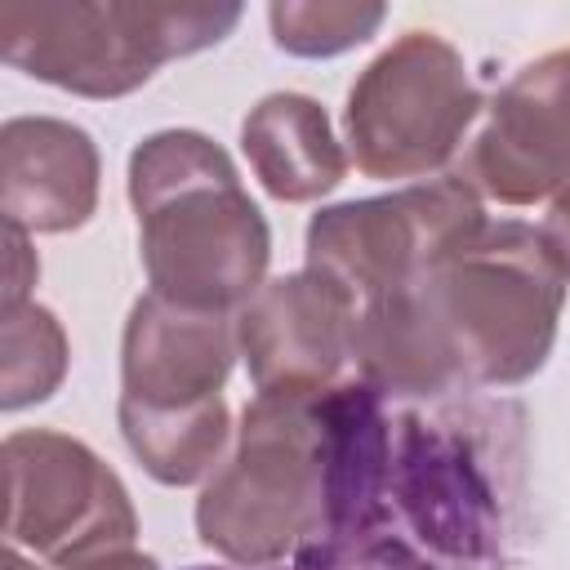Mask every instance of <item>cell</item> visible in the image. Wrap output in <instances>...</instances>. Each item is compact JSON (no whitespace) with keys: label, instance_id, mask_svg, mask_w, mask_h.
Returning a JSON list of instances; mask_svg holds the SVG:
<instances>
[{"label":"cell","instance_id":"6da1fadb","mask_svg":"<svg viewBox=\"0 0 570 570\" xmlns=\"http://www.w3.org/2000/svg\"><path fill=\"white\" fill-rule=\"evenodd\" d=\"M387 463L392 423L370 383L258 392L196 499V539L240 570L365 539L392 517Z\"/></svg>","mask_w":570,"mask_h":570},{"label":"cell","instance_id":"7a4b0ae2","mask_svg":"<svg viewBox=\"0 0 570 570\" xmlns=\"http://www.w3.org/2000/svg\"><path fill=\"white\" fill-rule=\"evenodd\" d=\"M561 307L566 272L543 232L485 218L423 276L356 312L352 361L379 396L517 387L552 356Z\"/></svg>","mask_w":570,"mask_h":570},{"label":"cell","instance_id":"3957f363","mask_svg":"<svg viewBox=\"0 0 570 570\" xmlns=\"http://www.w3.org/2000/svg\"><path fill=\"white\" fill-rule=\"evenodd\" d=\"M129 205L151 294L227 316L267 285V218L209 134H147L129 156Z\"/></svg>","mask_w":570,"mask_h":570},{"label":"cell","instance_id":"277c9868","mask_svg":"<svg viewBox=\"0 0 570 570\" xmlns=\"http://www.w3.org/2000/svg\"><path fill=\"white\" fill-rule=\"evenodd\" d=\"M240 22V4H4V62L80 98H125L165 62L218 45Z\"/></svg>","mask_w":570,"mask_h":570},{"label":"cell","instance_id":"5b68a950","mask_svg":"<svg viewBox=\"0 0 570 570\" xmlns=\"http://www.w3.org/2000/svg\"><path fill=\"white\" fill-rule=\"evenodd\" d=\"M476 111L481 89L463 53L436 31H405L347 94V151L365 178H428L454 160Z\"/></svg>","mask_w":570,"mask_h":570},{"label":"cell","instance_id":"8992f818","mask_svg":"<svg viewBox=\"0 0 570 570\" xmlns=\"http://www.w3.org/2000/svg\"><path fill=\"white\" fill-rule=\"evenodd\" d=\"M485 223L481 196L459 178H432L392 196L343 200L307 223V272L365 303L410 285Z\"/></svg>","mask_w":570,"mask_h":570},{"label":"cell","instance_id":"52a82bcc","mask_svg":"<svg viewBox=\"0 0 570 570\" xmlns=\"http://www.w3.org/2000/svg\"><path fill=\"white\" fill-rule=\"evenodd\" d=\"M387 508L454 570H499L508 508L490 445L459 419L401 414L387 463Z\"/></svg>","mask_w":570,"mask_h":570},{"label":"cell","instance_id":"ba28073f","mask_svg":"<svg viewBox=\"0 0 570 570\" xmlns=\"http://www.w3.org/2000/svg\"><path fill=\"white\" fill-rule=\"evenodd\" d=\"M4 476L9 543L31 548L58 570L111 548H134L138 512L129 503V490L85 441L53 428L9 432Z\"/></svg>","mask_w":570,"mask_h":570},{"label":"cell","instance_id":"9c48e42d","mask_svg":"<svg viewBox=\"0 0 570 570\" xmlns=\"http://www.w3.org/2000/svg\"><path fill=\"white\" fill-rule=\"evenodd\" d=\"M459 178L499 205H548L570 183V49L525 62L490 102Z\"/></svg>","mask_w":570,"mask_h":570},{"label":"cell","instance_id":"30bf717a","mask_svg":"<svg viewBox=\"0 0 570 570\" xmlns=\"http://www.w3.org/2000/svg\"><path fill=\"white\" fill-rule=\"evenodd\" d=\"M356 343V307L316 272L267 281L236 312V347L258 392H325Z\"/></svg>","mask_w":570,"mask_h":570},{"label":"cell","instance_id":"8fae6325","mask_svg":"<svg viewBox=\"0 0 570 570\" xmlns=\"http://www.w3.org/2000/svg\"><path fill=\"white\" fill-rule=\"evenodd\" d=\"M236 321L142 294L120 334V401L129 410H196L223 396L236 361Z\"/></svg>","mask_w":570,"mask_h":570},{"label":"cell","instance_id":"7c38bea8","mask_svg":"<svg viewBox=\"0 0 570 570\" xmlns=\"http://www.w3.org/2000/svg\"><path fill=\"white\" fill-rule=\"evenodd\" d=\"M94 138L58 116H13L0 129V214L18 232H76L98 209Z\"/></svg>","mask_w":570,"mask_h":570},{"label":"cell","instance_id":"4fadbf2b","mask_svg":"<svg viewBox=\"0 0 570 570\" xmlns=\"http://www.w3.org/2000/svg\"><path fill=\"white\" fill-rule=\"evenodd\" d=\"M240 147L267 196L307 205L347 178V156L325 107L307 94H267L240 125Z\"/></svg>","mask_w":570,"mask_h":570},{"label":"cell","instance_id":"5bb4252c","mask_svg":"<svg viewBox=\"0 0 570 570\" xmlns=\"http://www.w3.org/2000/svg\"><path fill=\"white\" fill-rule=\"evenodd\" d=\"M120 436L142 472L160 485H196L209 481L223 463L232 414L227 401H209L196 410H129L116 405Z\"/></svg>","mask_w":570,"mask_h":570},{"label":"cell","instance_id":"9a60e30c","mask_svg":"<svg viewBox=\"0 0 570 570\" xmlns=\"http://www.w3.org/2000/svg\"><path fill=\"white\" fill-rule=\"evenodd\" d=\"M0 343H4L0 410L13 414L36 401H49L58 392V383L67 379V361H71L62 321L40 303L9 307L4 325H0Z\"/></svg>","mask_w":570,"mask_h":570},{"label":"cell","instance_id":"2e32d148","mask_svg":"<svg viewBox=\"0 0 570 570\" xmlns=\"http://www.w3.org/2000/svg\"><path fill=\"white\" fill-rule=\"evenodd\" d=\"M387 9L374 0H276L267 9L276 49L294 58H338L383 27Z\"/></svg>","mask_w":570,"mask_h":570},{"label":"cell","instance_id":"e0dca14e","mask_svg":"<svg viewBox=\"0 0 570 570\" xmlns=\"http://www.w3.org/2000/svg\"><path fill=\"white\" fill-rule=\"evenodd\" d=\"M191 570H214V566H191ZM223 570H240V566H223ZM267 570H441V566H432L419 548H410L401 534H387V525H383L365 539H352L338 548H316V552H303V557L267 566Z\"/></svg>","mask_w":570,"mask_h":570},{"label":"cell","instance_id":"ac0fdd59","mask_svg":"<svg viewBox=\"0 0 570 570\" xmlns=\"http://www.w3.org/2000/svg\"><path fill=\"white\" fill-rule=\"evenodd\" d=\"M4 240H9V267H4V312H9V307L31 303L27 294H31V285H36V276H40V258H36V249L27 245V232L4 227Z\"/></svg>","mask_w":570,"mask_h":570},{"label":"cell","instance_id":"d6986e66","mask_svg":"<svg viewBox=\"0 0 570 570\" xmlns=\"http://www.w3.org/2000/svg\"><path fill=\"white\" fill-rule=\"evenodd\" d=\"M543 240H548V249H552V258L561 263V272H566V281H570V183L548 200V214H543Z\"/></svg>","mask_w":570,"mask_h":570},{"label":"cell","instance_id":"ffe728a7","mask_svg":"<svg viewBox=\"0 0 570 570\" xmlns=\"http://www.w3.org/2000/svg\"><path fill=\"white\" fill-rule=\"evenodd\" d=\"M67 570H160L156 557L138 552V548H111V552H98V557H85Z\"/></svg>","mask_w":570,"mask_h":570},{"label":"cell","instance_id":"44dd1931","mask_svg":"<svg viewBox=\"0 0 570 570\" xmlns=\"http://www.w3.org/2000/svg\"><path fill=\"white\" fill-rule=\"evenodd\" d=\"M4 570H36V566H31V561H22L18 552H9V557H4Z\"/></svg>","mask_w":570,"mask_h":570}]
</instances>
